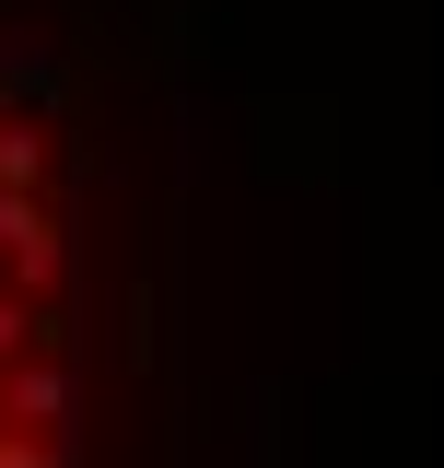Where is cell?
Returning a JSON list of instances; mask_svg holds the SVG:
<instances>
[{
    "label": "cell",
    "mask_w": 444,
    "mask_h": 468,
    "mask_svg": "<svg viewBox=\"0 0 444 468\" xmlns=\"http://www.w3.org/2000/svg\"><path fill=\"white\" fill-rule=\"evenodd\" d=\"M0 258H12V304H58V270H70L58 199H0Z\"/></svg>",
    "instance_id": "1"
},
{
    "label": "cell",
    "mask_w": 444,
    "mask_h": 468,
    "mask_svg": "<svg viewBox=\"0 0 444 468\" xmlns=\"http://www.w3.org/2000/svg\"><path fill=\"white\" fill-rule=\"evenodd\" d=\"M0 421H12V433H48V445H58V421H70V375L24 351V363L0 375Z\"/></svg>",
    "instance_id": "2"
},
{
    "label": "cell",
    "mask_w": 444,
    "mask_h": 468,
    "mask_svg": "<svg viewBox=\"0 0 444 468\" xmlns=\"http://www.w3.org/2000/svg\"><path fill=\"white\" fill-rule=\"evenodd\" d=\"M339 141H328V106H270V176H328Z\"/></svg>",
    "instance_id": "3"
},
{
    "label": "cell",
    "mask_w": 444,
    "mask_h": 468,
    "mask_svg": "<svg viewBox=\"0 0 444 468\" xmlns=\"http://www.w3.org/2000/svg\"><path fill=\"white\" fill-rule=\"evenodd\" d=\"M58 106H70V70H58V58L0 48V117H24V129H36V117H58Z\"/></svg>",
    "instance_id": "4"
},
{
    "label": "cell",
    "mask_w": 444,
    "mask_h": 468,
    "mask_svg": "<svg viewBox=\"0 0 444 468\" xmlns=\"http://www.w3.org/2000/svg\"><path fill=\"white\" fill-rule=\"evenodd\" d=\"M0 199H48V129L0 117Z\"/></svg>",
    "instance_id": "5"
},
{
    "label": "cell",
    "mask_w": 444,
    "mask_h": 468,
    "mask_svg": "<svg viewBox=\"0 0 444 468\" xmlns=\"http://www.w3.org/2000/svg\"><path fill=\"white\" fill-rule=\"evenodd\" d=\"M24 351H36V304H12V292H0V375H12Z\"/></svg>",
    "instance_id": "6"
},
{
    "label": "cell",
    "mask_w": 444,
    "mask_h": 468,
    "mask_svg": "<svg viewBox=\"0 0 444 468\" xmlns=\"http://www.w3.org/2000/svg\"><path fill=\"white\" fill-rule=\"evenodd\" d=\"M0 468H70V445H48V433H0Z\"/></svg>",
    "instance_id": "7"
}]
</instances>
